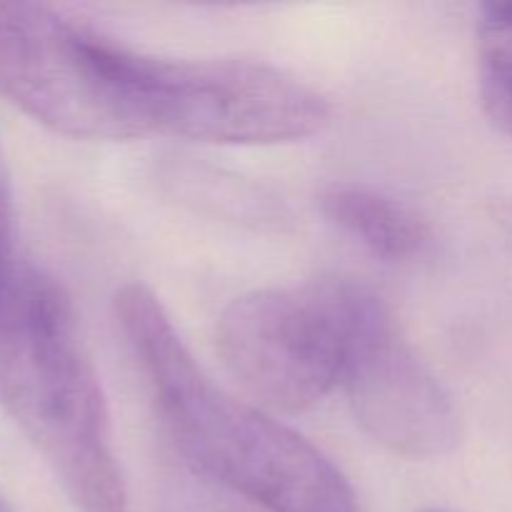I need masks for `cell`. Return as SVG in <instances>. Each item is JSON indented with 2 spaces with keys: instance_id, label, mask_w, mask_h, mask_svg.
<instances>
[{
  "instance_id": "obj_1",
  "label": "cell",
  "mask_w": 512,
  "mask_h": 512,
  "mask_svg": "<svg viewBox=\"0 0 512 512\" xmlns=\"http://www.w3.org/2000/svg\"><path fill=\"white\" fill-rule=\"evenodd\" d=\"M115 313L190 468L270 512H358L345 475L315 445L213 383L153 290L120 288Z\"/></svg>"
},
{
  "instance_id": "obj_3",
  "label": "cell",
  "mask_w": 512,
  "mask_h": 512,
  "mask_svg": "<svg viewBox=\"0 0 512 512\" xmlns=\"http://www.w3.org/2000/svg\"><path fill=\"white\" fill-rule=\"evenodd\" d=\"M385 313L383 300L353 280L253 290L220 315L218 350L255 398L300 413L343 383L355 345Z\"/></svg>"
},
{
  "instance_id": "obj_2",
  "label": "cell",
  "mask_w": 512,
  "mask_h": 512,
  "mask_svg": "<svg viewBox=\"0 0 512 512\" xmlns=\"http://www.w3.org/2000/svg\"><path fill=\"white\" fill-rule=\"evenodd\" d=\"M0 410L80 512L128 510L105 395L73 305L28 263L0 288Z\"/></svg>"
},
{
  "instance_id": "obj_5",
  "label": "cell",
  "mask_w": 512,
  "mask_h": 512,
  "mask_svg": "<svg viewBox=\"0 0 512 512\" xmlns=\"http://www.w3.org/2000/svg\"><path fill=\"white\" fill-rule=\"evenodd\" d=\"M148 135L213 145H275L310 138L330 105L310 85L255 60H170L138 53Z\"/></svg>"
},
{
  "instance_id": "obj_7",
  "label": "cell",
  "mask_w": 512,
  "mask_h": 512,
  "mask_svg": "<svg viewBox=\"0 0 512 512\" xmlns=\"http://www.w3.org/2000/svg\"><path fill=\"white\" fill-rule=\"evenodd\" d=\"M320 210L375 258L405 263L425 253L430 225L410 205L365 183H333L320 193Z\"/></svg>"
},
{
  "instance_id": "obj_4",
  "label": "cell",
  "mask_w": 512,
  "mask_h": 512,
  "mask_svg": "<svg viewBox=\"0 0 512 512\" xmlns=\"http://www.w3.org/2000/svg\"><path fill=\"white\" fill-rule=\"evenodd\" d=\"M133 50L53 8L0 3V95L68 138H145Z\"/></svg>"
},
{
  "instance_id": "obj_9",
  "label": "cell",
  "mask_w": 512,
  "mask_h": 512,
  "mask_svg": "<svg viewBox=\"0 0 512 512\" xmlns=\"http://www.w3.org/2000/svg\"><path fill=\"white\" fill-rule=\"evenodd\" d=\"M480 100L503 133L512 135V0L483 5L478 25Z\"/></svg>"
},
{
  "instance_id": "obj_10",
  "label": "cell",
  "mask_w": 512,
  "mask_h": 512,
  "mask_svg": "<svg viewBox=\"0 0 512 512\" xmlns=\"http://www.w3.org/2000/svg\"><path fill=\"white\" fill-rule=\"evenodd\" d=\"M23 260L15 255L13 243V213H10L8 195H5L3 183H0V288L13 278L15 270Z\"/></svg>"
},
{
  "instance_id": "obj_11",
  "label": "cell",
  "mask_w": 512,
  "mask_h": 512,
  "mask_svg": "<svg viewBox=\"0 0 512 512\" xmlns=\"http://www.w3.org/2000/svg\"><path fill=\"white\" fill-rule=\"evenodd\" d=\"M420 512H453V510H445V508H425V510H420Z\"/></svg>"
},
{
  "instance_id": "obj_8",
  "label": "cell",
  "mask_w": 512,
  "mask_h": 512,
  "mask_svg": "<svg viewBox=\"0 0 512 512\" xmlns=\"http://www.w3.org/2000/svg\"><path fill=\"white\" fill-rule=\"evenodd\" d=\"M160 180L173 198L195 213L255 230H275L288 220V210L270 190L195 160L173 158L160 170Z\"/></svg>"
},
{
  "instance_id": "obj_6",
  "label": "cell",
  "mask_w": 512,
  "mask_h": 512,
  "mask_svg": "<svg viewBox=\"0 0 512 512\" xmlns=\"http://www.w3.org/2000/svg\"><path fill=\"white\" fill-rule=\"evenodd\" d=\"M343 383L360 428L390 453L433 460L458 443L453 398L400 338L390 313L358 340Z\"/></svg>"
}]
</instances>
